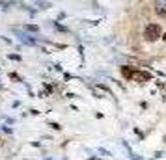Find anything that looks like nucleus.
Returning a JSON list of instances; mask_svg holds the SVG:
<instances>
[{"label":"nucleus","mask_w":166,"mask_h":160,"mask_svg":"<svg viewBox=\"0 0 166 160\" xmlns=\"http://www.w3.org/2000/svg\"><path fill=\"white\" fill-rule=\"evenodd\" d=\"M144 37L148 41H155L161 37V26L159 24H148L146 26V32H144Z\"/></svg>","instance_id":"1"},{"label":"nucleus","mask_w":166,"mask_h":160,"mask_svg":"<svg viewBox=\"0 0 166 160\" xmlns=\"http://www.w3.org/2000/svg\"><path fill=\"white\" fill-rule=\"evenodd\" d=\"M15 34H17V37H19L22 43H26V45H36V39H34L32 35H28V34H24V32H21V30H15Z\"/></svg>","instance_id":"2"},{"label":"nucleus","mask_w":166,"mask_h":160,"mask_svg":"<svg viewBox=\"0 0 166 160\" xmlns=\"http://www.w3.org/2000/svg\"><path fill=\"white\" fill-rule=\"evenodd\" d=\"M120 71H121V76H125V78L133 80V76H135V73H136L138 69H136V67H129V65H123V67H120Z\"/></svg>","instance_id":"3"},{"label":"nucleus","mask_w":166,"mask_h":160,"mask_svg":"<svg viewBox=\"0 0 166 160\" xmlns=\"http://www.w3.org/2000/svg\"><path fill=\"white\" fill-rule=\"evenodd\" d=\"M133 80L148 82V80H151V75H149V73H146V71H136V73H135V76H133Z\"/></svg>","instance_id":"4"},{"label":"nucleus","mask_w":166,"mask_h":160,"mask_svg":"<svg viewBox=\"0 0 166 160\" xmlns=\"http://www.w3.org/2000/svg\"><path fill=\"white\" fill-rule=\"evenodd\" d=\"M155 13H159L161 17H166V4L164 2H157L155 4Z\"/></svg>","instance_id":"5"},{"label":"nucleus","mask_w":166,"mask_h":160,"mask_svg":"<svg viewBox=\"0 0 166 160\" xmlns=\"http://www.w3.org/2000/svg\"><path fill=\"white\" fill-rule=\"evenodd\" d=\"M26 30H28V32H39V28H37L36 24H28V26H26Z\"/></svg>","instance_id":"6"},{"label":"nucleus","mask_w":166,"mask_h":160,"mask_svg":"<svg viewBox=\"0 0 166 160\" xmlns=\"http://www.w3.org/2000/svg\"><path fill=\"white\" fill-rule=\"evenodd\" d=\"M37 6H39V9H49V7H50V4H49V2H47V4H45V2H39Z\"/></svg>","instance_id":"7"},{"label":"nucleus","mask_w":166,"mask_h":160,"mask_svg":"<svg viewBox=\"0 0 166 160\" xmlns=\"http://www.w3.org/2000/svg\"><path fill=\"white\" fill-rule=\"evenodd\" d=\"M50 127H52V129H56V130H60V129H62V127H60L58 123H50Z\"/></svg>","instance_id":"8"},{"label":"nucleus","mask_w":166,"mask_h":160,"mask_svg":"<svg viewBox=\"0 0 166 160\" xmlns=\"http://www.w3.org/2000/svg\"><path fill=\"white\" fill-rule=\"evenodd\" d=\"M9 58L11 60H21V56H17V54H9Z\"/></svg>","instance_id":"9"},{"label":"nucleus","mask_w":166,"mask_h":160,"mask_svg":"<svg viewBox=\"0 0 166 160\" xmlns=\"http://www.w3.org/2000/svg\"><path fill=\"white\" fill-rule=\"evenodd\" d=\"M163 39H164V41H166V32H164V35H163Z\"/></svg>","instance_id":"10"},{"label":"nucleus","mask_w":166,"mask_h":160,"mask_svg":"<svg viewBox=\"0 0 166 160\" xmlns=\"http://www.w3.org/2000/svg\"><path fill=\"white\" fill-rule=\"evenodd\" d=\"M0 88H2V86H0Z\"/></svg>","instance_id":"11"}]
</instances>
